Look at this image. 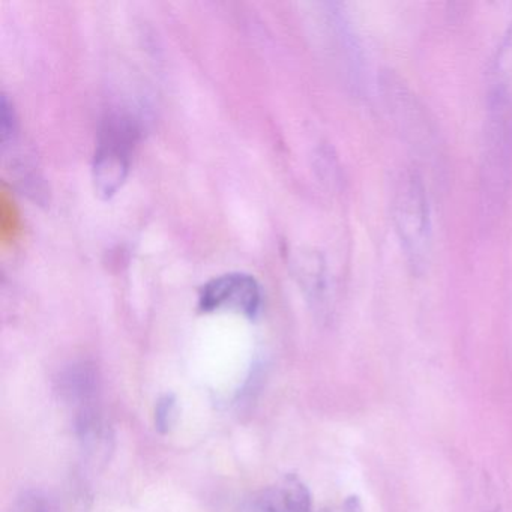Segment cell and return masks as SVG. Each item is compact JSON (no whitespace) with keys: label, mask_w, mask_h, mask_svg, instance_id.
Returning <instances> with one entry per match:
<instances>
[{"label":"cell","mask_w":512,"mask_h":512,"mask_svg":"<svg viewBox=\"0 0 512 512\" xmlns=\"http://www.w3.org/2000/svg\"><path fill=\"white\" fill-rule=\"evenodd\" d=\"M485 131V205H502L512 182V20L497 46L488 71Z\"/></svg>","instance_id":"cell-1"},{"label":"cell","mask_w":512,"mask_h":512,"mask_svg":"<svg viewBox=\"0 0 512 512\" xmlns=\"http://www.w3.org/2000/svg\"><path fill=\"white\" fill-rule=\"evenodd\" d=\"M391 214L407 265L413 274H424L433 257V218L427 187L418 170L404 169L395 179Z\"/></svg>","instance_id":"cell-2"},{"label":"cell","mask_w":512,"mask_h":512,"mask_svg":"<svg viewBox=\"0 0 512 512\" xmlns=\"http://www.w3.org/2000/svg\"><path fill=\"white\" fill-rule=\"evenodd\" d=\"M137 134L139 130L130 116L112 115L104 122L92 166L95 191L101 199H112L124 185Z\"/></svg>","instance_id":"cell-3"},{"label":"cell","mask_w":512,"mask_h":512,"mask_svg":"<svg viewBox=\"0 0 512 512\" xmlns=\"http://www.w3.org/2000/svg\"><path fill=\"white\" fill-rule=\"evenodd\" d=\"M262 305V289L253 275L229 272L209 280L200 289L199 308L206 313L232 310L254 317Z\"/></svg>","instance_id":"cell-4"},{"label":"cell","mask_w":512,"mask_h":512,"mask_svg":"<svg viewBox=\"0 0 512 512\" xmlns=\"http://www.w3.org/2000/svg\"><path fill=\"white\" fill-rule=\"evenodd\" d=\"M260 508L263 512H310V490L295 475L284 476L263 493Z\"/></svg>","instance_id":"cell-5"},{"label":"cell","mask_w":512,"mask_h":512,"mask_svg":"<svg viewBox=\"0 0 512 512\" xmlns=\"http://www.w3.org/2000/svg\"><path fill=\"white\" fill-rule=\"evenodd\" d=\"M62 392L76 406L77 416L97 412V374L88 365H74L61 379Z\"/></svg>","instance_id":"cell-6"},{"label":"cell","mask_w":512,"mask_h":512,"mask_svg":"<svg viewBox=\"0 0 512 512\" xmlns=\"http://www.w3.org/2000/svg\"><path fill=\"white\" fill-rule=\"evenodd\" d=\"M176 400L173 395H164L158 400L157 409H155V425L161 433H166L172 427L175 421Z\"/></svg>","instance_id":"cell-7"},{"label":"cell","mask_w":512,"mask_h":512,"mask_svg":"<svg viewBox=\"0 0 512 512\" xmlns=\"http://www.w3.org/2000/svg\"><path fill=\"white\" fill-rule=\"evenodd\" d=\"M13 512H47L46 503L41 497L34 494H26L20 502L17 503Z\"/></svg>","instance_id":"cell-8"}]
</instances>
